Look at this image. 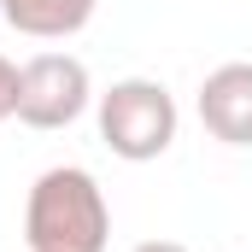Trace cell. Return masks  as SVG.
<instances>
[{"label": "cell", "mask_w": 252, "mask_h": 252, "mask_svg": "<svg viewBox=\"0 0 252 252\" xmlns=\"http://www.w3.org/2000/svg\"><path fill=\"white\" fill-rule=\"evenodd\" d=\"M135 252H188V247H176V241H141Z\"/></svg>", "instance_id": "52a82bcc"}, {"label": "cell", "mask_w": 252, "mask_h": 252, "mask_svg": "<svg viewBox=\"0 0 252 252\" xmlns=\"http://www.w3.org/2000/svg\"><path fill=\"white\" fill-rule=\"evenodd\" d=\"M94 88H88V64L70 53H35L18 64V124L30 129H64L88 112Z\"/></svg>", "instance_id": "3957f363"}, {"label": "cell", "mask_w": 252, "mask_h": 252, "mask_svg": "<svg viewBox=\"0 0 252 252\" xmlns=\"http://www.w3.org/2000/svg\"><path fill=\"white\" fill-rule=\"evenodd\" d=\"M94 6H100V0H0L6 24H12L18 35H35V41H64V35H76V30L94 18Z\"/></svg>", "instance_id": "5b68a950"}, {"label": "cell", "mask_w": 252, "mask_h": 252, "mask_svg": "<svg viewBox=\"0 0 252 252\" xmlns=\"http://www.w3.org/2000/svg\"><path fill=\"white\" fill-rule=\"evenodd\" d=\"M199 124L223 147H252V64L229 59L199 82Z\"/></svg>", "instance_id": "277c9868"}, {"label": "cell", "mask_w": 252, "mask_h": 252, "mask_svg": "<svg viewBox=\"0 0 252 252\" xmlns=\"http://www.w3.org/2000/svg\"><path fill=\"white\" fill-rule=\"evenodd\" d=\"M176 124H182V112H176L170 88L153 76H124L100 94V141L129 164L164 158L176 141Z\"/></svg>", "instance_id": "7a4b0ae2"}, {"label": "cell", "mask_w": 252, "mask_h": 252, "mask_svg": "<svg viewBox=\"0 0 252 252\" xmlns=\"http://www.w3.org/2000/svg\"><path fill=\"white\" fill-rule=\"evenodd\" d=\"M24 241L30 252H106L112 205L82 164H53L35 176L24 199Z\"/></svg>", "instance_id": "6da1fadb"}, {"label": "cell", "mask_w": 252, "mask_h": 252, "mask_svg": "<svg viewBox=\"0 0 252 252\" xmlns=\"http://www.w3.org/2000/svg\"><path fill=\"white\" fill-rule=\"evenodd\" d=\"M18 112V64L12 59H0V124Z\"/></svg>", "instance_id": "8992f818"}]
</instances>
